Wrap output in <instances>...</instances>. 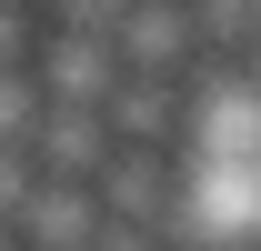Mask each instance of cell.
Wrapping results in <instances>:
<instances>
[{"label": "cell", "mask_w": 261, "mask_h": 251, "mask_svg": "<svg viewBox=\"0 0 261 251\" xmlns=\"http://www.w3.org/2000/svg\"><path fill=\"white\" fill-rule=\"evenodd\" d=\"M130 81H201V31H191V0H130V20L111 31Z\"/></svg>", "instance_id": "obj_1"}, {"label": "cell", "mask_w": 261, "mask_h": 251, "mask_svg": "<svg viewBox=\"0 0 261 251\" xmlns=\"http://www.w3.org/2000/svg\"><path fill=\"white\" fill-rule=\"evenodd\" d=\"M31 191H40V161H31V151H0V231H20Z\"/></svg>", "instance_id": "obj_11"}, {"label": "cell", "mask_w": 261, "mask_h": 251, "mask_svg": "<svg viewBox=\"0 0 261 251\" xmlns=\"http://www.w3.org/2000/svg\"><path fill=\"white\" fill-rule=\"evenodd\" d=\"M91 251H171V241H161V231H130V221H111V231H100Z\"/></svg>", "instance_id": "obj_12"}, {"label": "cell", "mask_w": 261, "mask_h": 251, "mask_svg": "<svg viewBox=\"0 0 261 251\" xmlns=\"http://www.w3.org/2000/svg\"><path fill=\"white\" fill-rule=\"evenodd\" d=\"M40 20L50 31H91V40H111L130 20V0H40Z\"/></svg>", "instance_id": "obj_9"}, {"label": "cell", "mask_w": 261, "mask_h": 251, "mask_svg": "<svg viewBox=\"0 0 261 251\" xmlns=\"http://www.w3.org/2000/svg\"><path fill=\"white\" fill-rule=\"evenodd\" d=\"M31 161H40V181H81V191H100V171L121 161V141H111V121H100V111H50V121H40V141H31Z\"/></svg>", "instance_id": "obj_5"}, {"label": "cell", "mask_w": 261, "mask_h": 251, "mask_svg": "<svg viewBox=\"0 0 261 251\" xmlns=\"http://www.w3.org/2000/svg\"><path fill=\"white\" fill-rule=\"evenodd\" d=\"M100 231H111V211H100V191H81V181H40L31 211H20V251H91Z\"/></svg>", "instance_id": "obj_6"}, {"label": "cell", "mask_w": 261, "mask_h": 251, "mask_svg": "<svg viewBox=\"0 0 261 251\" xmlns=\"http://www.w3.org/2000/svg\"><path fill=\"white\" fill-rule=\"evenodd\" d=\"M0 251H20V231H0Z\"/></svg>", "instance_id": "obj_13"}, {"label": "cell", "mask_w": 261, "mask_h": 251, "mask_svg": "<svg viewBox=\"0 0 261 251\" xmlns=\"http://www.w3.org/2000/svg\"><path fill=\"white\" fill-rule=\"evenodd\" d=\"M100 211H111V221H130V231H171V211H181L171 151H121L111 171H100Z\"/></svg>", "instance_id": "obj_4"}, {"label": "cell", "mask_w": 261, "mask_h": 251, "mask_svg": "<svg viewBox=\"0 0 261 251\" xmlns=\"http://www.w3.org/2000/svg\"><path fill=\"white\" fill-rule=\"evenodd\" d=\"M40 121H50V91H40V70H0V151H31Z\"/></svg>", "instance_id": "obj_7"}, {"label": "cell", "mask_w": 261, "mask_h": 251, "mask_svg": "<svg viewBox=\"0 0 261 251\" xmlns=\"http://www.w3.org/2000/svg\"><path fill=\"white\" fill-rule=\"evenodd\" d=\"M40 40H50V31H40L31 0H0V70H31V61H40Z\"/></svg>", "instance_id": "obj_10"}, {"label": "cell", "mask_w": 261, "mask_h": 251, "mask_svg": "<svg viewBox=\"0 0 261 251\" xmlns=\"http://www.w3.org/2000/svg\"><path fill=\"white\" fill-rule=\"evenodd\" d=\"M191 31L201 51L221 40V51H261V0H191Z\"/></svg>", "instance_id": "obj_8"}, {"label": "cell", "mask_w": 261, "mask_h": 251, "mask_svg": "<svg viewBox=\"0 0 261 251\" xmlns=\"http://www.w3.org/2000/svg\"><path fill=\"white\" fill-rule=\"evenodd\" d=\"M100 121L121 151H171V141H191V91L181 81H121Z\"/></svg>", "instance_id": "obj_3"}, {"label": "cell", "mask_w": 261, "mask_h": 251, "mask_svg": "<svg viewBox=\"0 0 261 251\" xmlns=\"http://www.w3.org/2000/svg\"><path fill=\"white\" fill-rule=\"evenodd\" d=\"M31 70H40V91H50V111H111V91L130 81L121 51H111V40H91V31H50Z\"/></svg>", "instance_id": "obj_2"}]
</instances>
